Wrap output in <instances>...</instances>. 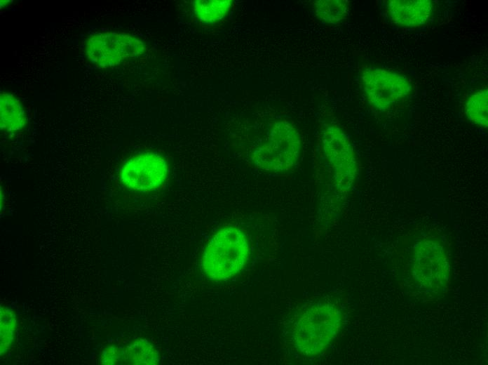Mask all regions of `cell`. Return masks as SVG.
<instances>
[{
  "label": "cell",
  "instance_id": "obj_3",
  "mask_svg": "<svg viewBox=\"0 0 488 365\" xmlns=\"http://www.w3.org/2000/svg\"><path fill=\"white\" fill-rule=\"evenodd\" d=\"M301 139L297 129L286 121L276 122L269 141L257 147L252 159L257 167L267 171H286L297 161Z\"/></svg>",
  "mask_w": 488,
  "mask_h": 365
},
{
  "label": "cell",
  "instance_id": "obj_9",
  "mask_svg": "<svg viewBox=\"0 0 488 365\" xmlns=\"http://www.w3.org/2000/svg\"><path fill=\"white\" fill-rule=\"evenodd\" d=\"M391 20L404 27H416L426 24L433 11L430 0H391L387 4Z\"/></svg>",
  "mask_w": 488,
  "mask_h": 365
},
{
  "label": "cell",
  "instance_id": "obj_1",
  "mask_svg": "<svg viewBox=\"0 0 488 365\" xmlns=\"http://www.w3.org/2000/svg\"><path fill=\"white\" fill-rule=\"evenodd\" d=\"M249 254L247 237L240 229L228 226L210 239L204 251L202 267L213 280L230 278L245 266Z\"/></svg>",
  "mask_w": 488,
  "mask_h": 365
},
{
  "label": "cell",
  "instance_id": "obj_2",
  "mask_svg": "<svg viewBox=\"0 0 488 365\" xmlns=\"http://www.w3.org/2000/svg\"><path fill=\"white\" fill-rule=\"evenodd\" d=\"M342 322L339 309L330 304H316L297 319L292 328L297 350L305 355L323 351L337 336Z\"/></svg>",
  "mask_w": 488,
  "mask_h": 365
},
{
  "label": "cell",
  "instance_id": "obj_7",
  "mask_svg": "<svg viewBox=\"0 0 488 365\" xmlns=\"http://www.w3.org/2000/svg\"><path fill=\"white\" fill-rule=\"evenodd\" d=\"M167 175V162L161 156L151 152L131 157L121 171L123 184L141 192L157 188L165 180Z\"/></svg>",
  "mask_w": 488,
  "mask_h": 365
},
{
  "label": "cell",
  "instance_id": "obj_10",
  "mask_svg": "<svg viewBox=\"0 0 488 365\" xmlns=\"http://www.w3.org/2000/svg\"><path fill=\"white\" fill-rule=\"evenodd\" d=\"M25 115L22 105L13 95L0 93V127L7 132L21 129L25 124Z\"/></svg>",
  "mask_w": 488,
  "mask_h": 365
},
{
  "label": "cell",
  "instance_id": "obj_16",
  "mask_svg": "<svg viewBox=\"0 0 488 365\" xmlns=\"http://www.w3.org/2000/svg\"><path fill=\"white\" fill-rule=\"evenodd\" d=\"M124 347L110 346L104 349L101 354V364L106 365L123 364Z\"/></svg>",
  "mask_w": 488,
  "mask_h": 365
},
{
  "label": "cell",
  "instance_id": "obj_6",
  "mask_svg": "<svg viewBox=\"0 0 488 365\" xmlns=\"http://www.w3.org/2000/svg\"><path fill=\"white\" fill-rule=\"evenodd\" d=\"M413 274L426 289L440 291L449 279V263L443 247L433 240L419 242L414 248Z\"/></svg>",
  "mask_w": 488,
  "mask_h": 365
},
{
  "label": "cell",
  "instance_id": "obj_8",
  "mask_svg": "<svg viewBox=\"0 0 488 365\" xmlns=\"http://www.w3.org/2000/svg\"><path fill=\"white\" fill-rule=\"evenodd\" d=\"M325 159L334 171L335 183L339 188L348 189L356 171V162L346 135L337 126H327L323 135Z\"/></svg>",
  "mask_w": 488,
  "mask_h": 365
},
{
  "label": "cell",
  "instance_id": "obj_4",
  "mask_svg": "<svg viewBox=\"0 0 488 365\" xmlns=\"http://www.w3.org/2000/svg\"><path fill=\"white\" fill-rule=\"evenodd\" d=\"M144 51L145 46L141 40L121 32L91 35L86 44L88 58L100 67L118 65L128 59L141 55Z\"/></svg>",
  "mask_w": 488,
  "mask_h": 365
},
{
  "label": "cell",
  "instance_id": "obj_15",
  "mask_svg": "<svg viewBox=\"0 0 488 365\" xmlns=\"http://www.w3.org/2000/svg\"><path fill=\"white\" fill-rule=\"evenodd\" d=\"M1 355L9 349L16 326L14 312L8 307L1 308Z\"/></svg>",
  "mask_w": 488,
  "mask_h": 365
},
{
  "label": "cell",
  "instance_id": "obj_13",
  "mask_svg": "<svg viewBox=\"0 0 488 365\" xmlns=\"http://www.w3.org/2000/svg\"><path fill=\"white\" fill-rule=\"evenodd\" d=\"M316 15L331 24L344 20L349 13V2L345 0H318L313 3Z\"/></svg>",
  "mask_w": 488,
  "mask_h": 365
},
{
  "label": "cell",
  "instance_id": "obj_11",
  "mask_svg": "<svg viewBox=\"0 0 488 365\" xmlns=\"http://www.w3.org/2000/svg\"><path fill=\"white\" fill-rule=\"evenodd\" d=\"M158 362L157 349L146 339H137L124 347L123 364L154 365Z\"/></svg>",
  "mask_w": 488,
  "mask_h": 365
},
{
  "label": "cell",
  "instance_id": "obj_14",
  "mask_svg": "<svg viewBox=\"0 0 488 365\" xmlns=\"http://www.w3.org/2000/svg\"><path fill=\"white\" fill-rule=\"evenodd\" d=\"M487 88H483L473 94L466 103V114L469 120L475 124L487 127L488 124Z\"/></svg>",
  "mask_w": 488,
  "mask_h": 365
},
{
  "label": "cell",
  "instance_id": "obj_5",
  "mask_svg": "<svg viewBox=\"0 0 488 365\" xmlns=\"http://www.w3.org/2000/svg\"><path fill=\"white\" fill-rule=\"evenodd\" d=\"M361 79L370 104L380 111L401 101L412 89V84L404 76L378 67L364 69Z\"/></svg>",
  "mask_w": 488,
  "mask_h": 365
},
{
  "label": "cell",
  "instance_id": "obj_12",
  "mask_svg": "<svg viewBox=\"0 0 488 365\" xmlns=\"http://www.w3.org/2000/svg\"><path fill=\"white\" fill-rule=\"evenodd\" d=\"M231 6L230 0H198L192 3L197 18L204 24H214L223 19Z\"/></svg>",
  "mask_w": 488,
  "mask_h": 365
}]
</instances>
